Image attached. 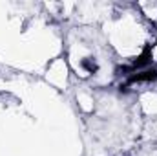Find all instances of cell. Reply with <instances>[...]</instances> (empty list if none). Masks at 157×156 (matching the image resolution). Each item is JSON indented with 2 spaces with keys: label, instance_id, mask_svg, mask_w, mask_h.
<instances>
[{
  "label": "cell",
  "instance_id": "6da1fadb",
  "mask_svg": "<svg viewBox=\"0 0 157 156\" xmlns=\"http://www.w3.org/2000/svg\"><path fill=\"white\" fill-rule=\"evenodd\" d=\"M157 79V70H144L141 74H135L130 77V83H143V81H155Z\"/></svg>",
  "mask_w": 157,
  "mask_h": 156
},
{
  "label": "cell",
  "instance_id": "3957f363",
  "mask_svg": "<svg viewBox=\"0 0 157 156\" xmlns=\"http://www.w3.org/2000/svg\"><path fill=\"white\" fill-rule=\"evenodd\" d=\"M84 66H86L90 72H95V70H97V64H95V63H90V61H84Z\"/></svg>",
  "mask_w": 157,
  "mask_h": 156
},
{
  "label": "cell",
  "instance_id": "7a4b0ae2",
  "mask_svg": "<svg viewBox=\"0 0 157 156\" xmlns=\"http://www.w3.org/2000/svg\"><path fill=\"white\" fill-rule=\"evenodd\" d=\"M150 61H152V50H150V48H144V51H143V53L135 59V63L132 64V70H133V68H143V66L148 64Z\"/></svg>",
  "mask_w": 157,
  "mask_h": 156
}]
</instances>
